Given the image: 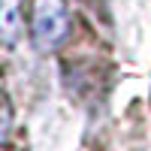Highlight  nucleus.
Segmentation results:
<instances>
[{
	"label": "nucleus",
	"instance_id": "3",
	"mask_svg": "<svg viewBox=\"0 0 151 151\" xmlns=\"http://www.w3.org/2000/svg\"><path fill=\"white\" fill-rule=\"evenodd\" d=\"M9 130H12V109H9V100L0 94V142L9 139Z\"/></svg>",
	"mask_w": 151,
	"mask_h": 151
},
{
	"label": "nucleus",
	"instance_id": "2",
	"mask_svg": "<svg viewBox=\"0 0 151 151\" xmlns=\"http://www.w3.org/2000/svg\"><path fill=\"white\" fill-rule=\"evenodd\" d=\"M21 33V0H0V40L15 42Z\"/></svg>",
	"mask_w": 151,
	"mask_h": 151
},
{
	"label": "nucleus",
	"instance_id": "1",
	"mask_svg": "<svg viewBox=\"0 0 151 151\" xmlns=\"http://www.w3.org/2000/svg\"><path fill=\"white\" fill-rule=\"evenodd\" d=\"M30 30H33V42L40 52L58 48L70 30V15H67L64 0H36Z\"/></svg>",
	"mask_w": 151,
	"mask_h": 151
}]
</instances>
